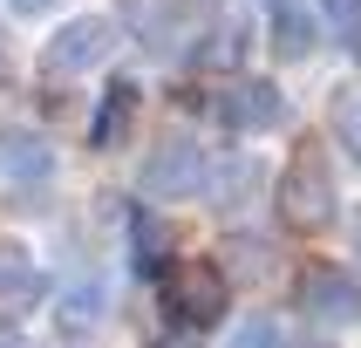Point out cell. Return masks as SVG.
I'll return each mask as SVG.
<instances>
[{"instance_id":"5","label":"cell","mask_w":361,"mask_h":348,"mask_svg":"<svg viewBox=\"0 0 361 348\" xmlns=\"http://www.w3.org/2000/svg\"><path fill=\"white\" fill-rule=\"evenodd\" d=\"M204 150L191 143V130H171V137H157L150 143V157H143V191L150 198H191L204 184Z\"/></svg>"},{"instance_id":"6","label":"cell","mask_w":361,"mask_h":348,"mask_svg":"<svg viewBox=\"0 0 361 348\" xmlns=\"http://www.w3.org/2000/svg\"><path fill=\"white\" fill-rule=\"evenodd\" d=\"M219 116H225V130H273L286 116V102L266 76H232V89L219 96Z\"/></svg>"},{"instance_id":"12","label":"cell","mask_w":361,"mask_h":348,"mask_svg":"<svg viewBox=\"0 0 361 348\" xmlns=\"http://www.w3.org/2000/svg\"><path fill=\"white\" fill-rule=\"evenodd\" d=\"M273 55H280V61L314 55V20H307L300 0H273Z\"/></svg>"},{"instance_id":"1","label":"cell","mask_w":361,"mask_h":348,"mask_svg":"<svg viewBox=\"0 0 361 348\" xmlns=\"http://www.w3.org/2000/svg\"><path fill=\"white\" fill-rule=\"evenodd\" d=\"M273 198H280V219L286 232H327L334 225V212H341V191H334V171H327L321 150H293L280 171V184H273Z\"/></svg>"},{"instance_id":"7","label":"cell","mask_w":361,"mask_h":348,"mask_svg":"<svg viewBox=\"0 0 361 348\" xmlns=\"http://www.w3.org/2000/svg\"><path fill=\"white\" fill-rule=\"evenodd\" d=\"M48 294V273L35 266V253L20 239H0V314H27Z\"/></svg>"},{"instance_id":"11","label":"cell","mask_w":361,"mask_h":348,"mask_svg":"<svg viewBox=\"0 0 361 348\" xmlns=\"http://www.w3.org/2000/svg\"><path fill=\"white\" fill-rule=\"evenodd\" d=\"M198 68H212V76H245V28L239 20H219V28H212V35L198 41Z\"/></svg>"},{"instance_id":"10","label":"cell","mask_w":361,"mask_h":348,"mask_svg":"<svg viewBox=\"0 0 361 348\" xmlns=\"http://www.w3.org/2000/svg\"><path fill=\"white\" fill-rule=\"evenodd\" d=\"M0 171H7L14 184H48L55 150H48L35 130H0Z\"/></svg>"},{"instance_id":"3","label":"cell","mask_w":361,"mask_h":348,"mask_svg":"<svg viewBox=\"0 0 361 348\" xmlns=\"http://www.w3.org/2000/svg\"><path fill=\"white\" fill-rule=\"evenodd\" d=\"M293 294H300V307L314 321H327V328L361 321V280H355V266H341V260H300Z\"/></svg>"},{"instance_id":"13","label":"cell","mask_w":361,"mask_h":348,"mask_svg":"<svg viewBox=\"0 0 361 348\" xmlns=\"http://www.w3.org/2000/svg\"><path fill=\"white\" fill-rule=\"evenodd\" d=\"M327 130H334V143L361 164V89L355 82H341V89L327 96Z\"/></svg>"},{"instance_id":"16","label":"cell","mask_w":361,"mask_h":348,"mask_svg":"<svg viewBox=\"0 0 361 348\" xmlns=\"http://www.w3.org/2000/svg\"><path fill=\"white\" fill-rule=\"evenodd\" d=\"M334 20H348V28H361V0H321Z\"/></svg>"},{"instance_id":"18","label":"cell","mask_w":361,"mask_h":348,"mask_svg":"<svg viewBox=\"0 0 361 348\" xmlns=\"http://www.w3.org/2000/svg\"><path fill=\"white\" fill-rule=\"evenodd\" d=\"M0 348H14V328H7V314H0Z\"/></svg>"},{"instance_id":"8","label":"cell","mask_w":361,"mask_h":348,"mask_svg":"<svg viewBox=\"0 0 361 348\" xmlns=\"http://www.w3.org/2000/svg\"><path fill=\"white\" fill-rule=\"evenodd\" d=\"M137 109H143V89L130 76H116L109 89H102V102H96V123H89V143L96 150H116L130 130H137Z\"/></svg>"},{"instance_id":"4","label":"cell","mask_w":361,"mask_h":348,"mask_svg":"<svg viewBox=\"0 0 361 348\" xmlns=\"http://www.w3.org/2000/svg\"><path fill=\"white\" fill-rule=\"evenodd\" d=\"M109 48H116V20L109 14L61 20L55 35H48V48H41V76H82V68L109 61Z\"/></svg>"},{"instance_id":"17","label":"cell","mask_w":361,"mask_h":348,"mask_svg":"<svg viewBox=\"0 0 361 348\" xmlns=\"http://www.w3.org/2000/svg\"><path fill=\"white\" fill-rule=\"evenodd\" d=\"M150 348H198V342H184V335H157Z\"/></svg>"},{"instance_id":"20","label":"cell","mask_w":361,"mask_h":348,"mask_svg":"<svg viewBox=\"0 0 361 348\" xmlns=\"http://www.w3.org/2000/svg\"><path fill=\"white\" fill-rule=\"evenodd\" d=\"M14 7H48V0H14Z\"/></svg>"},{"instance_id":"2","label":"cell","mask_w":361,"mask_h":348,"mask_svg":"<svg viewBox=\"0 0 361 348\" xmlns=\"http://www.w3.org/2000/svg\"><path fill=\"white\" fill-rule=\"evenodd\" d=\"M225 307H232V287H225V273L212 260H191V266H171L164 273V314L178 328H212V321H225Z\"/></svg>"},{"instance_id":"21","label":"cell","mask_w":361,"mask_h":348,"mask_svg":"<svg viewBox=\"0 0 361 348\" xmlns=\"http://www.w3.org/2000/svg\"><path fill=\"white\" fill-rule=\"evenodd\" d=\"M355 239H361V205H355Z\"/></svg>"},{"instance_id":"22","label":"cell","mask_w":361,"mask_h":348,"mask_svg":"<svg viewBox=\"0 0 361 348\" xmlns=\"http://www.w3.org/2000/svg\"><path fill=\"white\" fill-rule=\"evenodd\" d=\"M355 55H361V35H355Z\"/></svg>"},{"instance_id":"9","label":"cell","mask_w":361,"mask_h":348,"mask_svg":"<svg viewBox=\"0 0 361 348\" xmlns=\"http://www.w3.org/2000/svg\"><path fill=\"white\" fill-rule=\"evenodd\" d=\"M171 239H178V232H171L157 212H137V219H130V266H137L143 280H164V273H171V253H178Z\"/></svg>"},{"instance_id":"15","label":"cell","mask_w":361,"mask_h":348,"mask_svg":"<svg viewBox=\"0 0 361 348\" xmlns=\"http://www.w3.org/2000/svg\"><path fill=\"white\" fill-rule=\"evenodd\" d=\"M273 342H280V335H273V321H266V314H252V321L239 328V342H232V348H273Z\"/></svg>"},{"instance_id":"14","label":"cell","mask_w":361,"mask_h":348,"mask_svg":"<svg viewBox=\"0 0 361 348\" xmlns=\"http://www.w3.org/2000/svg\"><path fill=\"white\" fill-rule=\"evenodd\" d=\"M123 7H130V20H137L143 28V41H171V20H178V0H123Z\"/></svg>"},{"instance_id":"19","label":"cell","mask_w":361,"mask_h":348,"mask_svg":"<svg viewBox=\"0 0 361 348\" xmlns=\"http://www.w3.org/2000/svg\"><path fill=\"white\" fill-rule=\"evenodd\" d=\"M293 348H334V342H314V335H307V342H293Z\"/></svg>"}]
</instances>
